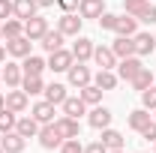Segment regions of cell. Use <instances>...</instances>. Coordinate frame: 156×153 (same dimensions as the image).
Masks as SVG:
<instances>
[{
  "label": "cell",
  "mask_w": 156,
  "mask_h": 153,
  "mask_svg": "<svg viewBox=\"0 0 156 153\" xmlns=\"http://www.w3.org/2000/svg\"><path fill=\"white\" fill-rule=\"evenodd\" d=\"M102 87H96V84H84L81 87V99L87 102V105H99V99H102Z\"/></svg>",
  "instance_id": "f546056e"
},
{
  "label": "cell",
  "mask_w": 156,
  "mask_h": 153,
  "mask_svg": "<svg viewBox=\"0 0 156 153\" xmlns=\"http://www.w3.org/2000/svg\"><path fill=\"white\" fill-rule=\"evenodd\" d=\"M39 45H42V48H45V51L51 54V51H57L60 45H63V33H60V30H48L45 36L39 39Z\"/></svg>",
  "instance_id": "cb8c5ba5"
},
{
  "label": "cell",
  "mask_w": 156,
  "mask_h": 153,
  "mask_svg": "<svg viewBox=\"0 0 156 153\" xmlns=\"http://www.w3.org/2000/svg\"><path fill=\"white\" fill-rule=\"evenodd\" d=\"M0 36H3V30H0Z\"/></svg>",
  "instance_id": "c3c4849f"
},
{
  "label": "cell",
  "mask_w": 156,
  "mask_h": 153,
  "mask_svg": "<svg viewBox=\"0 0 156 153\" xmlns=\"http://www.w3.org/2000/svg\"><path fill=\"white\" fill-rule=\"evenodd\" d=\"M39 144H42L45 150H60V144H63V135L54 129V123H45V126L39 129Z\"/></svg>",
  "instance_id": "6da1fadb"
},
{
  "label": "cell",
  "mask_w": 156,
  "mask_h": 153,
  "mask_svg": "<svg viewBox=\"0 0 156 153\" xmlns=\"http://www.w3.org/2000/svg\"><path fill=\"white\" fill-rule=\"evenodd\" d=\"M24 135H18L15 129L12 132H3V138H0V147H3V153H21L24 150Z\"/></svg>",
  "instance_id": "ba28073f"
},
{
  "label": "cell",
  "mask_w": 156,
  "mask_h": 153,
  "mask_svg": "<svg viewBox=\"0 0 156 153\" xmlns=\"http://www.w3.org/2000/svg\"><path fill=\"white\" fill-rule=\"evenodd\" d=\"M147 123H150V111H147V108H138V111H132V114H129V126H132L135 132H141Z\"/></svg>",
  "instance_id": "1f68e13d"
},
{
  "label": "cell",
  "mask_w": 156,
  "mask_h": 153,
  "mask_svg": "<svg viewBox=\"0 0 156 153\" xmlns=\"http://www.w3.org/2000/svg\"><path fill=\"white\" fill-rule=\"evenodd\" d=\"M135 30H138V18L135 15H117V24H114L117 36H135Z\"/></svg>",
  "instance_id": "7c38bea8"
},
{
  "label": "cell",
  "mask_w": 156,
  "mask_h": 153,
  "mask_svg": "<svg viewBox=\"0 0 156 153\" xmlns=\"http://www.w3.org/2000/svg\"><path fill=\"white\" fill-rule=\"evenodd\" d=\"M138 21H144V24H153V21H156V6H150V9H147V12H144Z\"/></svg>",
  "instance_id": "b9f144b4"
},
{
  "label": "cell",
  "mask_w": 156,
  "mask_h": 153,
  "mask_svg": "<svg viewBox=\"0 0 156 153\" xmlns=\"http://www.w3.org/2000/svg\"><path fill=\"white\" fill-rule=\"evenodd\" d=\"M141 135H144L147 141H156V120H150V123H147V126L141 129Z\"/></svg>",
  "instance_id": "f35d334b"
},
{
  "label": "cell",
  "mask_w": 156,
  "mask_h": 153,
  "mask_svg": "<svg viewBox=\"0 0 156 153\" xmlns=\"http://www.w3.org/2000/svg\"><path fill=\"white\" fill-rule=\"evenodd\" d=\"M111 51H114L120 60H123V57H132V54H135V42H132V36H117L114 45H111Z\"/></svg>",
  "instance_id": "9a60e30c"
},
{
  "label": "cell",
  "mask_w": 156,
  "mask_h": 153,
  "mask_svg": "<svg viewBox=\"0 0 156 153\" xmlns=\"http://www.w3.org/2000/svg\"><path fill=\"white\" fill-rule=\"evenodd\" d=\"M36 0H15V18L18 21H27V18H33L36 15Z\"/></svg>",
  "instance_id": "44dd1931"
},
{
  "label": "cell",
  "mask_w": 156,
  "mask_h": 153,
  "mask_svg": "<svg viewBox=\"0 0 156 153\" xmlns=\"http://www.w3.org/2000/svg\"><path fill=\"white\" fill-rule=\"evenodd\" d=\"M57 6L63 12H72V9H78V0H57Z\"/></svg>",
  "instance_id": "60d3db41"
},
{
  "label": "cell",
  "mask_w": 156,
  "mask_h": 153,
  "mask_svg": "<svg viewBox=\"0 0 156 153\" xmlns=\"http://www.w3.org/2000/svg\"><path fill=\"white\" fill-rule=\"evenodd\" d=\"M129 84H132V87H135V90H147V87H150V84H153V72H150V69H147V66H141V69H138V75L132 78V81H129Z\"/></svg>",
  "instance_id": "83f0119b"
},
{
  "label": "cell",
  "mask_w": 156,
  "mask_h": 153,
  "mask_svg": "<svg viewBox=\"0 0 156 153\" xmlns=\"http://www.w3.org/2000/svg\"><path fill=\"white\" fill-rule=\"evenodd\" d=\"M66 72H69V84H72V87H78V90H81L84 84H90V69H87L81 60H78V63H72Z\"/></svg>",
  "instance_id": "277c9868"
},
{
  "label": "cell",
  "mask_w": 156,
  "mask_h": 153,
  "mask_svg": "<svg viewBox=\"0 0 156 153\" xmlns=\"http://www.w3.org/2000/svg\"><path fill=\"white\" fill-rule=\"evenodd\" d=\"M21 87L27 96H36V93H45V84H42V75H24L21 78Z\"/></svg>",
  "instance_id": "603a6c76"
},
{
  "label": "cell",
  "mask_w": 156,
  "mask_h": 153,
  "mask_svg": "<svg viewBox=\"0 0 156 153\" xmlns=\"http://www.w3.org/2000/svg\"><path fill=\"white\" fill-rule=\"evenodd\" d=\"M3 60H6V48L0 45V63H3Z\"/></svg>",
  "instance_id": "ee69618b"
},
{
  "label": "cell",
  "mask_w": 156,
  "mask_h": 153,
  "mask_svg": "<svg viewBox=\"0 0 156 153\" xmlns=\"http://www.w3.org/2000/svg\"><path fill=\"white\" fill-rule=\"evenodd\" d=\"M81 21H84V18H78L75 12H66V15L57 21V30L63 33V36H78V30H81Z\"/></svg>",
  "instance_id": "9c48e42d"
},
{
  "label": "cell",
  "mask_w": 156,
  "mask_h": 153,
  "mask_svg": "<svg viewBox=\"0 0 156 153\" xmlns=\"http://www.w3.org/2000/svg\"><path fill=\"white\" fill-rule=\"evenodd\" d=\"M36 6H54V0H36Z\"/></svg>",
  "instance_id": "7bdbcfd3"
},
{
  "label": "cell",
  "mask_w": 156,
  "mask_h": 153,
  "mask_svg": "<svg viewBox=\"0 0 156 153\" xmlns=\"http://www.w3.org/2000/svg\"><path fill=\"white\" fill-rule=\"evenodd\" d=\"M33 117H36L39 123H54V105L45 99V102H36L33 105Z\"/></svg>",
  "instance_id": "7402d4cb"
},
{
  "label": "cell",
  "mask_w": 156,
  "mask_h": 153,
  "mask_svg": "<svg viewBox=\"0 0 156 153\" xmlns=\"http://www.w3.org/2000/svg\"><path fill=\"white\" fill-rule=\"evenodd\" d=\"M0 81H3V72H0Z\"/></svg>",
  "instance_id": "7dc6e473"
},
{
  "label": "cell",
  "mask_w": 156,
  "mask_h": 153,
  "mask_svg": "<svg viewBox=\"0 0 156 153\" xmlns=\"http://www.w3.org/2000/svg\"><path fill=\"white\" fill-rule=\"evenodd\" d=\"M87 123H90L93 129H108V126H111V111L102 108V105H96V108L90 111V117H87Z\"/></svg>",
  "instance_id": "4fadbf2b"
},
{
  "label": "cell",
  "mask_w": 156,
  "mask_h": 153,
  "mask_svg": "<svg viewBox=\"0 0 156 153\" xmlns=\"http://www.w3.org/2000/svg\"><path fill=\"white\" fill-rule=\"evenodd\" d=\"M96 87H102V90H114V87H117V75L111 72V69H99V72H96Z\"/></svg>",
  "instance_id": "d6a6232c"
},
{
  "label": "cell",
  "mask_w": 156,
  "mask_h": 153,
  "mask_svg": "<svg viewBox=\"0 0 156 153\" xmlns=\"http://www.w3.org/2000/svg\"><path fill=\"white\" fill-rule=\"evenodd\" d=\"M48 33V21L42 18V15H33V18L24 21V36L30 39V42H36V39H42Z\"/></svg>",
  "instance_id": "7a4b0ae2"
},
{
  "label": "cell",
  "mask_w": 156,
  "mask_h": 153,
  "mask_svg": "<svg viewBox=\"0 0 156 153\" xmlns=\"http://www.w3.org/2000/svg\"><path fill=\"white\" fill-rule=\"evenodd\" d=\"M60 153H84V147H81L78 138H66V141L60 144Z\"/></svg>",
  "instance_id": "d590c367"
},
{
  "label": "cell",
  "mask_w": 156,
  "mask_h": 153,
  "mask_svg": "<svg viewBox=\"0 0 156 153\" xmlns=\"http://www.w3.org/2000/svg\"><path fill=\"white\" fill-rule=\"evenodd\" d=\"M84 105H87V102H84L81 96H66V99H63V114L78 120V117L84 114Z\"/></svg>",
  "instance_id": "2e32d148"
},
{
  "label": "cell",
  "mask_w": 156,
  "mask_h": 153,
  "mask_svg": "<svg viewBox=\"0 0 156 153\" xmlns=\"http://www.w3.org/2000/svg\"><path fill=\"white\" fill-rule=\"evenodd\" d=\"M15 123H18L15 111H9V108L3 105V108H0V132H12V129H15Z\"/></svg>",
  "instance_id": "836d02e7"
},
{
  "label": "cell",
  "mask_w": 156,
  "mask_h": 153,
  "mask_svg": "<svg viewBox=\"0 0 156 153\" xmlns=\"http://www.w3.org/2000/svg\"><path fill=\"white\" fill-rule=\"evenodd\" d=\"M93 60H96L102 69H111L117 63V54L111 51V48H105V45H99V48H93Z\"/></svg>",
  "instance_id": "ffe728a7"
},
{
  "label": "cell",
  "mask_w": 156,
  "mask_h": 153,
  "mask_svg": "<svg viewBox=\"0 0 156 153\" xmlns=\"http://www.w3.org/2000/svg\"><path fill=\"white\" fill-rule=\"evenodd\" d=\"M132 42H135V54H138V57L153 54V51H156V39H153V33H135V36H132Z\"/></svg>",
  "instance_id": "8fae6325"
},
{
  "label": "cell",
  "mask_w": 156,
  "mask_h": 153,
  "mask_svg": "<svg viewBox=\"0 0 156 153\" xmlns=\"http://www.w3.org/2000/svg\"><path fill=\"white\" fill-rule=\"evenodd\" d=\"M114 24H117V15H111V12H102L99 15V27L102 30H114Z\"/></svg>",
  "instance_id": "8d00e7d4"
},
{
  "label": "cell",
  "mask_w": 156,
  "mask_h": 153,
  "mask_svg": "<svg viewBox=\"0 0 156 153\" xmlns=\"http://www.w3.org/2000/svg\"><path fill=\"white\" fill-rule=\"evenodd\" d=\"M141 105L147 108V111H156V87L150 84L147 90H141Z\"/></svg>",
  "instance_id": "e575fe53"
},
{
  "label": "cell",
  "mask_w": 156,
  "mask_h": 153,
  "mask_svg": "<svg viewBox=\"0 0 156 153\" xmlns=\"http://www.w3.org/2000/svg\"><path fill=\"white\" fill-rule=\"evenodd\" d=\"M45 99H48L51 105H63V99H66V87H63V84H48V87H45Z\"/></svg>",
  "instance_id": "4dcf8cb0"
},
{
  "label": "cell",
  "mask_w": 156,
  "mask_h": 153,
  "mask_svg": "<svg viewBox=\"0 0 156 153\" xmlns=\"http://www.w3.org/2000/svg\"><path fill=\"white\" fill-rule=\"evenodd\" d=\"M6 108L15 111V114H21V111L27 108V93H24V90H12V93H6Z\"/></svg>",
  "instance_id": "d6986e66"
},
{
  "label": "cell",
  "mask_w": 156,
  "mask_h": 153,
  "mask_svg": "<svg viewBox=\"0 0 156 153\" xmlns=\"http://www.w3.org/2000/svg\"><path fill=\"white\" fill-rule=\"evenodd\" d=\"M153 144H156V141H153Z\"/></svg>",
  "instance_id": "f907efd6"
},
{
  "label": "cell",
  "mask_w": 156,
  "mask_h": 153,
  "mask_svg": "<svg viewBox=\"0 0 156 153\" xmlns=\"http://www.w3.org/2000/svg\"><path fill=\"white\" fill-rule=\"evenodd\" d=\"M0 153H3V147H0Z\"/></svg>",
  "instance_id": "681fc988"
},
{
  "label": "cell",
  "mask_w": 156,
  "mask_h": 153,
  "mask_svg": "<svg viewBox=\"0 0 156 153\" xmlns=\"http://www.w3.org/2000/svg\"><path fill=\"white\" fill-rule=\"evenodd\" d=\"M6 54H12V57H27L30 54V39L24 36H15V39H6Z\"/></svg>",
  "instance_id": "30bf717a"
},
{
  "label": "cell",
  "mask_w": 156,
  "mask_h": 153,
  "mask_svg": "<svg viewBox=\"0 0 156 153\" xmlns=\"http://www.w3.org/2000/svg\"><path fill=\"white\" fill-rule=\"evenodd\" d=\"M15 132L24 135V138H33V135H39V120L33 114L30 117H18V123H15Z\"/></svg>",
  "instance_id": "5bb4252c"
},
{
  "label": "cell",
  "mask_w": 156,
  "mask_h": 153,
  "mask_svg": "<svg viewBox=\"0 0 156 153\" xmlns=\"http://www.w3.org/2000/svg\"><path fill=\"white\" fill-rule=\"evenodd\" d=\"M21 69H24V75H42V69H48V63L36 54H27L24 63H21Z\"/></svg>",
  "instance_id": "ac0fdd59"
},
{
  "label": "cell",
  "mask_w": 156,
  "mask_h": 153,
  "mask_svg": "<svg viewBox=\"0 0 156 153\" xmlns=\"http://www.w3.org/2000/svg\"><path fill=\"white\" fill-rule=\"evenodd\" d=\"M9 15H15V3L12 0H0V18H9Z\"/></svg>",
  "instance_id": "74e56055"
},
{
  "label": "cell",
  "mask_w": 156,
  "mask_h": 153,
  "mask_svg": "<svg viewBox=\"0 0 156 153\" xmlns=\"http://www.w3.org/2000/svg\"><path fill=\"white\" fill-rule=\"evenodd\" d=\"M105 12V0H78V15L81 18H99Z\"/></svg>",
  "instance_id": "52a82bcc"
},
{
  "label": "cell",
  "mask_w": 156,
  "mask_h": 153,
  "mask_svg": "<svg viewBox=\"0 0 156 153\" xmlns=\"http://www.w3.org/2000/svg\"><path fill=\"white\" fill-rule=\"evenodd\" d=\"M84 153H108V147H105L102 141H93V144H87V147H84Z\"/></svg>",
  "instance_id": "ab89813d"
},
{
  "label": "cell",
  "mask_w": 156,
  "mask_h": 153,
  "mask_svg": "<svg viewBox=\"0 0 156 153\" xmlns=\"http://www.w3.org/2000/svg\"><path fill=\"white\" fill-rule=\"evenodd\" d=\"M3 105H6V96H3V93H0V108H3Z\"/></svg>",
  "instance_id": "f6af8a7d"
},
{
  "label": "cell",
  "mask_w": 156,
  "mask_h": 153,
  "mask_svg": "<svg viewBox=\"0 0 156 153\" xmlns=\"http://www.w3.org/2000/svg\"><path fill=\"white\" fill-rule=\"evenodd\" d=\"M72 51H63V48H57V51H51V57H48V69L51 72H66L69 66H72Z\"/></svg>",
  "instance_id": "3957f363"
},
{
  "label": "cell",
  "mask_w": 156,
  "mask_h": 153,
  "mask_svg": "<svg viewBox=\"0 0 156 153\" xmlns=\"http://www.w3.org/2000/svg\"><path fill=\"white\" fill-rule=\"evenodd\" d=\"M123 9H126V15L141 18V15L150 9V0H123Z\"/></svg>",
  "instance_id": "4316f807"
},
{
  "label": "cell",
  "mask_w": 156,
  "mask_h": 153,
  "mask_svg": "<svg viewBox=\"0 0 156 153\" xmlns=\"http://www.w3.org/2000/svg\"><path fill=\"white\" fill-rule=\"evenodd\" d=\"M0 30H3V39H15V36H21V33H24V21L6 18L3 24H0Z\"/></svg>",
  "instance_id": "d4e9b609"
},
{
  "label": "cell",
  "mask_w": 156,
  "mask_h": 153,
  "mask_svg": "<svg viewBox=\"0 0 156 153\" xmlns=\"http://www.w3.org/2000/svg\"><path fill=\"white\" fill-rule=\"evenodd\" d=\"M108 153H123V147H120V150H108Z\"/></svg>",
  "instance_id": "bcb514c9"
},
{
  "label": "cell",
  "mask_w": 156,
  "mask_h": 153,
  "mask_svg": "<svg viewBox=\"0 0 156 153\" xmlns=\"http://www.w3.org/2000/svg\"><path fill=\"white\" fill-rule=\"evenodd\" d=\"M102 144H105L108 150H120V147H123V135L108 126V129H102Z\"/></svg>",
  "instance_id": "484cf974"
},
{
  "label": "cell",
  "mask_w": 156,
  "mask_h": 153,
  "mask_svg": "<svg viewBox=\"0 0 156 153\" xmlns=\"http://www.w3.org/2000/svg\"><path fill=\"white\" fill-rule=\"evenodd\" d=\"M0 72H3L6 87H18V84H21V66H15V63H6V69H0Z\"/></svg>",
  "instance_id": "f1b7e54d"
},
{
  "label": "cell",
  "mask_w": 156,
  "mask_h": 153,
  "mask_svg": "<svg viewBox=\"0 0 156 153\" xmlns=\"http://www.w3.org/2000/svg\"><path fill=\"white\" fill-rule=\"evenodd\" d=\"M72 57L81 60V63H84V60H90V57H93V42H90V39H84V36H78L75 45H72Z\"/></svg>",
  "instance_id": "e0dca14e"
},
{
  "label": "cell",
  "mask_w": 156,
  "mask_h": 153,
  "mask_svg": "<svg viewBox=\"0 0 156 153\" xmlns=\"http://www.w3.org/2000/svg\"><path fill=\"white\" fill-rule=\"evenodd\" d=\"M54 129L63 135V141H66V138H78V135H81L78 120H75V117H66V114L60 117V120H54Z\"/></svg>",
  "instance_id": "8992f818"
},
{
  "label": "cell",
  "mask_w": 156,
  "mask_h": 153,
  "mask_svg": "<svg viewBox=\"0 0 156 153\" xmlns=\"http://www.w3.org/2000/svg\"><path fill=\"white\" fill-rule=\"evenodd\" d=\"M144 63L138 60V54H132V57H123L120 60V66H117V75L123 78V81H132V78L138 75V69H141Z\"/></svg>",
  "instance_id": "5b68a950"
}]
</instances>
